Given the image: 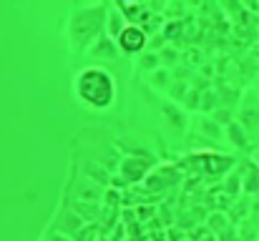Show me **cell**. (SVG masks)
Masks as SVG:
<instances>
[{"mask_svg": "<svg viewBox=\"0 0 259 241\" xmlns=\"http://www.w3.org/2000/svg\"><path fill=\"white\" fill-rule=\"evenodd\" d=\"M239 173H242V186L247 196H259V163L254 159H247L239 163Z\"/></svg>", "mask_w": 259, "mask_h": 241, "instance_id": "obj_11", "label": "cell"}, {"mask_svg": "<svg viewBox=\"0 0 259 241\" xmlns=\"http://www.w3.org/2000/svg\"><path fill=\"white\" fill-rule=\"evenodd\" d=\"M227 141H229L234 149H247V146L252 143V136H249L237 121H232V123L227 126Z\"/></svg>", "mask_w": 259, "mask_h": 241, "instance_id": "obj_14", "label": "cell"}, {"mask_svg": "<svg viewBox=\"0 0 259 241\" xmlns=\"http://www.w3.org/2000/svg\"><path fill=\"white\" fill-rule=\"evenodd\" d=\"M134 66H136V71H141V73H146V76H151V73H156L159 68H164L161 56H159L156 51H144L141 56H136V58H134Z\"/></svg>", "mask_w": 259, "mask_h": 241, "instance_id": "obj_13", "label": "cell"}, {"mask_svg": "<svg viewBox=\"0 0 259 241\" xmlns=\"http://www.w3.org/2000/svg\"><path fill=\"white\" fill-rule=\"evenodd\" d=\"M149 40H151V35H149V30L141 28V25H128V28L116 38L121 56H131V58H136V56H141L144 51H149Z\"/></svg>", "mask_w": 259, "mask_h": 241, "instance_id": "obj_8", "label": "cell"}, {"mask_svg": "<svg viewBox=\"0 0 259 241\" xmlns=\"http://www.w3.org/2000/svg\"><path fill=\"white\" fill-rule=\"evenodd\" d=\"M234 121L249 133V136H257L259 133V93L254 88L244 90L242 98H239V106L234 111Z\"/></svg>", "mask_w": 259, "mask_h": 241, "instance_id": "obj_6", "label": "cell"}, {"mask_svg": "<svg viewBox=\"0 0 259 241\" xmlns=\"http://www.w3.org/2000/svg\"><path fill=\"white\" fill-rule=\"evenodd\" d=\"M189 166L201 178H227L239 166V161H237V156L222 154L217 149H201V151L189 154Z\"/></svg>", "mask_w": 259, "mask_h": 241, "instance_id": "obj_3", "label": "cell"}, {"mask_svg": "<svg viewBox=\"0 0 259 241\" xmlns=\"http://www.w3.org/2000/svg\"><path fill=\"white\" fill-rule=\"evenodd\" d=\"M40 241H73V239H71V236H63V234H58V231H51V229H48V231H46V234L40 236Z\"/></svg>", "mask_w": 259, "mask_h": 241, "instance_id": "obj_17", "label": "cell"}, {"mask_svg": "<svg viewBox=\"0 0 259 241\" xmlns=\"http://www.w3.org/2000/svg\"><path fill=\"white\" fill-rule=\"evenodd\" d=\"M86 58L91 61H96V66H103V63H113V61H118L121 58V51H118V43L113 40V38H108V35H101L91 48H88Z\"/></svg>", "mask_w": 259, "mask_h": 241, "instance_id": "obj_10", "label": "cell"}, {"mask_svg": "<svg viewBox=\"0 0 259 241\" xmlns=\"http://www.w3.org/2000/svg\"><path fill=\"white\" fill-rule=\"evenodd\" d=\"M128 25H131V23L126 20V15L121 13V8H118L116 3H111V5H108V18H106V35L116 40Z\"/></svg>", "mask_w": 259, "mask_h": 241, "instance_id": "obj_12", "label": "cell"}, {"mask_svg": "<svg viewBox=\"0 0 259 241\" xmlns=\"http://www.w3.org/2000/svg\"><path fill=\"white\" fill-rule=\"evenodd\" d=\"M171 83H174L171 68H159L156 73L149 76V85H151L154 90H159V93H166V90L171 88Z\"/></svg>", "mask_w": 259, "mask_h": 241, "instance_id": "obj_15", "label": "cell"}, {"mask_svg": "<svg viewBox=\"0 0 259 241\" xmlns=\"http://www.w3.org/2000/svg\"><path fill=\"white\" fill-rule=\"evenodd\" d=\"M181 181H184V168H181V163H156L154 171L146 176V181H144L141 186H136V188H139V191H146V194H151V196H156V194H166V191L176 188Z\"/></svg>", "mask_w": 259, "mask_h": 241, "instance_id": "obj_5", "label": "cell"}, {"mask_svg": "<svg viewBox=\"0 0 259 241\" xmlns=\"http://www.w3.org/2000/svg\"><path fill=\"white\" fill-rule=\"evenodd\" d=\"M161 113H164V126L171 131L174 136L181 138V136L189 131V116H186V111H184L176 101H164Z\"/></svg>", "mask_w": 259, "mask_h": 241, "instance_id": "obj_9", "label": "cell"}, {"mask_svg": "<svg viewBox=\"0 0 259 241\" xmlns=\"http://www.w3.org/2000/svg\"><path fill=\"white\" fill-rule=\"evenodd\" d=\"M156 163H159V161L154 159L151 154H126V156L121 159V163H118L113 178H116L118 186H126V188L141 186V183L146 181V176L154 171Z\"/></svg>", "mask_w": 259, "mask_h": 241, "instance_id": "obj_4", "label": "cell"}, {"mask_svg": "<svg viewBox=\"0 0 259 241\" xmlns=\"http://www.w3.org/2000/svg\"><path fill=\"white\" fill-rule=\"evenodd\" d=\"M96 241H111V239H106V236H101V239H96Z\"/></svg>", "mask_w": 259, "mask_h": 241, "instance_id": "obj_18", "label": "cell"}, {"mask_svg": "<svg viewBox=\"0 0 259 241\" xmlns=\"http://www.w3.org/2000/svg\"><path fill=\"white\" fill-rule=\"evenodd\" d=\"M73 98L81 108H86L91 113H106L116 106L118 101V83L116 76L106 68V66H96L91 63L86 68H81L73 83H71Z\"/></svg>", "mask_w": 259, "mask_h": 241, "instance_id": "obj_1", "label": "cell"}, {"mask_svg": "<svg viewBox=\"0 0 259 241\" xmlns=\"http://www.w3.org/2000/svg\"><path fill=\"white\" fill-rule=\"evenodd\" d=\"M86 226H88L86 221L63 201V204L58 206V211L53 214V221H51L48 229H51V231H58V234H63V236H71V239L76 241V236H78Z\"/></svg>", "mask_w": 259, "mask_h": 241, "instance_id": "obj_7", "label": "cell"}, {"mask_svg": "<svg viewBox=\"0 0 259 241\" xmlns=\"http://www.w3.org/2000/svg\"><path fill=\"white\" fill-rule=\"evenodd\" d=\"M159 56H161V63H164V68H171L174 63H176V58H179V53H176V48H174L171 43H169V45H166V48H164Z\"/></svg>", "mask_w": 259, "mask_h": 241, "instance_id": "obj_16", "label": "cell"}, {"mask_svg": "<svg viewBox=\"0 0 259 241\" xmlns=\"http://www.w3.org/2000/svg\"><path fill=\"white\" fill-rule=\"evenodd\" d=\"M111 3H73L66 15V45L71 53H88V48L106 35V18Z\"/></svg>", "mask_w": 259, "mask_h": 241, "instance_id": "obj_2", "label": "cell"}]
</instances>
